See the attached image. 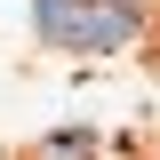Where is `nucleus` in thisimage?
I'll list each match as a JSON object with an SVG mask.
<instances>
[{"label":"nucleus","mask_w":160,"mask_h":160,"mask_svg":"<svg viewBox=\"0 0 160 160\" xmlns=\"http://www.w3.org/2000/svg\"><path fill=\"white\" fill-rule=\"evenodd\" d=\"M32 24H40V40L80 48V56H112L136 40V16H120L112 0H32Z\"/></svg>","instance_id":"nucleus-1"},{"label":"nucleus","mask_w":160,"mask_h":160,"mask_svg":"<svg viewBox=\"0 0 160 160\" xmlns=\"http://www.w3.org/2000/svg\"><path fill=\"white\" fill-rule=\"evenodd\" d=\"M40 152H48V160H80V152H96V128H56Z\"/></svg>","instance_id":"nucleus-2"},{"label":"nucleus","mask_w":160,"mask_h":160,"mask_svg":"<svg viewBox=\"0 0 160 160\" xmlns=\"http://www.w3.org/2000/svg\"><path fill=\"white\" fill-rule=\"evenodd\" d=\"M112 8H120V16H144V0H112Z\"/></svg>","instance_id":"nucleus-3"}]
</instances>
